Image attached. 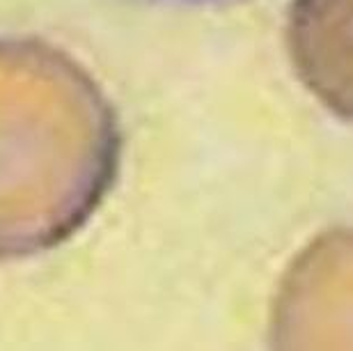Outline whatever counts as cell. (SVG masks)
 <instances>
[{
	"instance_id": "7a4b0ae2",
	"label": "cell",
	"mask_w": 353,
	"mask_h": 351,
	"mask_svg": "<svg viewBox=\"0 0 353 351\" xmlns=\"http://www.w3.org/2000/svg\"><path fill=\"white\" fill-rule=\"evenodd\" d=\"M287 48L303 86L335 115L353 119V0H294Z\"/></svg>"
},
{
	"instance_id": "6da1fadb",
	"label": "cell",
	"mask_w": 353,
	"mask_h": 351,
	"mask_svg": "<svg viewBox=\"0 0 353 351\" xmlns=\"http://www.w3.org/2000/svg\"><path fill=\"white\" fill-rule=\"evenodd\" d=\"M271 335L280 349H353V230L321 234L294 259Z\"/></svg>"
}]
</instances>
